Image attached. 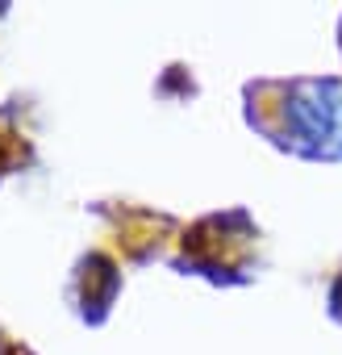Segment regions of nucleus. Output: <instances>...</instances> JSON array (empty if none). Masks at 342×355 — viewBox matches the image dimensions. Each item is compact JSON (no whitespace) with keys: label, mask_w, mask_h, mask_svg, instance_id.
<instances>
[{"label":"nucleus","mask_w":342,"mask_h":355,"mask_svg":"<svg viewBox=\"0 0 342 355\" xmlns=\"http://www.w3.org/2000/svg\"><path fill=\"white\" fill-rule=\"evenodd\" d=\"M246 121L271 146L296 159L342 163V80L338 76L259 80L246 88Z\"/></svg>","instance_id":"1"}]
</instances>
